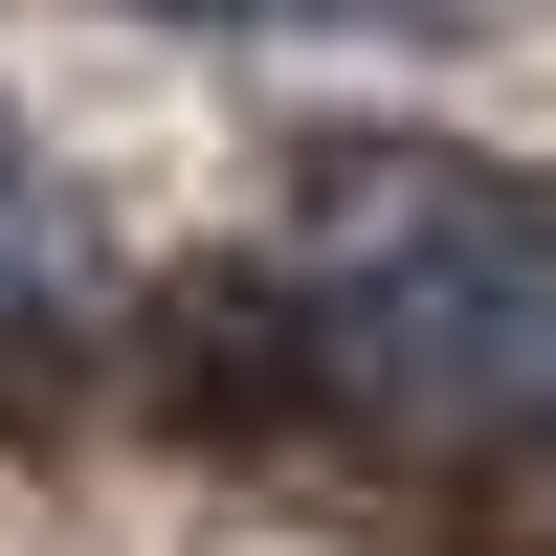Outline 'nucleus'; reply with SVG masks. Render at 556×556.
<instances>
[{"label":"nucleus","instance_id":"f257e3e1","mask_svg":"<svg viewBox=\"0 0 556 556\" xmlns=\"http://www.w3.org/2000/svg\"><path fill=\"white\" fill-rule=\"evenodd\" d=\"M290 290L356 379L468 401V424H534L556 401V178L445 156V134H356L290 201Z\"/></svg>","mask_w":556,"mask_h":556},{"label":"nucleus","instance_id":"f03ea898","mask_svg":"<svg viewBox=\"0 0 556 556\" xmlns=\"http://www.w3.org/2000/svg\"><path fill=\"white\" fill-rule=\"evenodd\" d=\"M67 290H89V223H67V178H45V134L0 112V334L67 312Z\"/></svg>","mask_w":556,"mask_h":556}]
</instances>
